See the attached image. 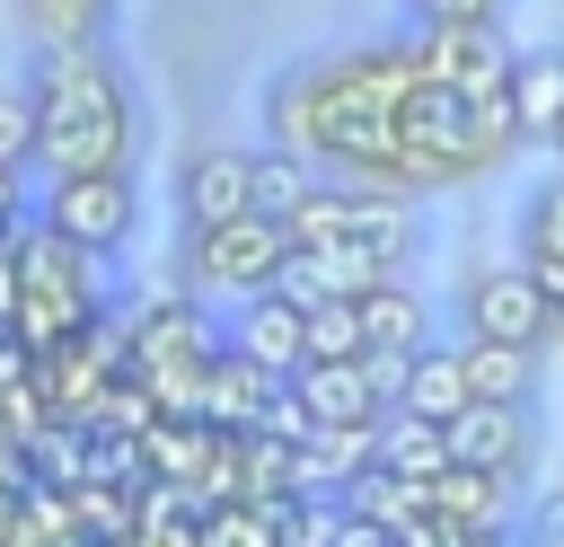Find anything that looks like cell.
<instances>
[{"label": "cell", "mask_w": 564, "mask_h": 547, "mask_svg": "<svg viewBox=\"0 0 564 547\" xmlns=\"http://www.w3.org/2000/svg\"><path fill=\"white\" fill-rule=\"evenodd\" d=\"M35 159L44 176L70 168H132L141 150V97L123 79V62L106 44H70V53H35Z\"/></svg>", "instance_id": "cell-1"}, {"label": "cell", "mask_w": 564, "mask_h": 547, "mask_svg": "<svg viewBox=\"0 0 564 547\" xmlns=\"http://www.w3.org/2000/svg\"><path fill=\"white\" fill-rule=\"evenodd\" d=\"M106 256H88L79 238H62L53 221H35V229H18V344L26 353H53V344H70V335H88V326H106V274H97Z\"/></svg>", "instance_id": "cell-2"}, {"label": "cell", "mask_w": 564, "mask_h": 547, "mask_svg": "<svg viewBox=\"0 0 564 547\" xmlns=\"http://www.w3.org/2000/svg\"><path fill=\"white\" fill-rule=\"evenodd\" d=\"M123 326V371L159 397V415H203V371L229 344V326L203 318V291H167L115 318Z\"/></svg>", "instance_id": "cell-3"}, {"label": "cell", "mask_w": 564, "mask_h": 547, "mask_svg": "<svg viewBox=\"0 0 564 547\" xmlns=\"http://www.w3.org/2000/svg\"><path fill=\"white\" fill-rule=\"evenodd\" d=\"M291 256H300V238H291V221L282 212H238V221H212V229H185V247H176V274H185V291H203V300H247V291H273L282 274H291Z\"/></svg>", "instance_id": "cell-4"}, {"label": "cell", "mask_w": 564, "mask_h": 547, "mask_svg": "<svg viewBox=\"0 0 564 547\" xmlns=\"http://www.w3.org/2000/svg\"><path fill=\"white\" fill-rule=\"evenodd\" d=\"M62 238H79L88 256H123L132 229H141V176L132 168H70V176H44V212Z\"/></svg>", "instance_id": "cell-5"}, {"label": "cell", "mask_w": 564, "mask_h": 547, "mask_svg": "<svg viewBox=\"0 0 564 547\" xmlns=\"http://www.w3.org/2000/svg\"><path fill=\"white\" fill-rule=\"evenodd\" d=\"M555 326V291L529 265H485L458 282V335H494V344H546Z\"/></svg>", "instance_id": "cell-6"}, {"label": "cell", "mask_w": 564, "mask_h": 547, "mask_svg": "<svg viewBox=\"0 0 564 547\" xmlns=\"http://www.w3.org/2000/svg\"><path fill=\"white\" fill-rule=\"evenodd\" d=\"M414 71L458 88V97H485V88H511L520 44L502 26H414Z\"/></svg>", "instance_id": "cell-7"}, {"label": "cell", "mask_w": 564, "mask_h": 547, "mask_svg": "<svg viewBox=\"0 0 564 547\" xmlns=\"http://www.w3.org/2000/svg\"><path fill=\"white\" fill-rule=\"evenodd\" d=\"M449 459L520 485L529 459H538V397H467V415L449 423Z\"/></svg>", "instance_id": "cell-8"}, {"label": "cell", "mask_w": 564, "mask_h": 547, "mask_svg": "<svg viewBox=\"0 0 564 547\" xmlns=\"http://www.w3.org/2000/svg\"><path fill=\"white\" fill-rule=\"evenodd\" d=\"M238 212H256V150H238V141L194 150L176 168V221L212 229V221H238Z\"/></svg>", "instance_id": "cell-9"}, {"label": "cell", "mask_w": 564, "mask_h": 547, "mask_svg": "<svg viewBox=\"0 0 564 547\" xmlns=\"http://www.w3.org/2000/svg\"><path fill=\"white\" fill-rule=\"evenodd\" d=\"M229 344L247 353V362H264L273 379H291L300 362H308V300L300 291H247L238 300V318H229Z\"/></svg>", "instance_id": "cell-10"}, {"label": "cell", "mask_w": 564, "mask_h": 547, "mask_svg": "<svg viewBox=\"0 0 564 547\" xmlns=\"http://www.w3.org/2000/svg\"><path fill=\"white\" fill-rule=\"evenodd\" d=\"M397 265L379 256V238H326V247H300L291 256V274H282V291H300V300H361V291H379Z\"/></svg>", "instance_id": "cell-11"}, {"label": "cell", "mask_w": 564, "mask_h": 547, "mask_svg": "<svg viewBox=\"0 0 564 547\" xmlns=\"http://www.w3.org/2000/svg\"><path fill=\"white\" fill-rule=\"evenodd\" d=\"M361 335H370V371L397 388V379H405V362L432 344V309H423L397 274H388L379 291H361Z\"/></svg>", "instance_id": "cell-12"}, {"label": "cell", "mask_w": 564, "mask_h": 547, "mask_svg": "<svg viewBox=\"0 0 564 547\" xmlns=\"http://www.w3.org/2000/svg\"><path fill=\"white\" fill-rule=\"evenodd\" d=\"M291 388L308 397V415H317V423H379V415L397 406V388L370 371V353H361V362H300V371H291Z\"/></svg>", "instance_id": "cell-13"}, {"label": "cell", "mask_w": 564, "mask_h": 547, "mask_svg": "<svg viewBox=\"0 0 564 547\" xmlns=\"http://www.w3.org/2000/svg\"><path fill=\"white\" fill-rule=\"evenodd\" d=\"M273 388H282V379H273L264 362H247L238 344H220L212 371H203V423H212V432H256L264 406H273Z\"/></svg>", "instance_id": "cell-14"}, {"label": "cell", "mask_w": 564, "mask_h": 547, "mask_svg": "<svg viewBox=\"0 0 564 547\" xmlns=\"http://www.w3.org/2000/svg\"><path fill=\"white\" fill-rule=\"evenodd\" d=\"M467 353L458 344H423L414 362H405V379H397V406L405 415H423V423H458L467 415Z\"/></svg>", "instance_id": "cell-15"}, {"label": "cell", "mask_w": 564, "mask_h": 547, "mask_svg": "<svg viewBox=\"0 0 564 547\" xmlns=\"http://www.w3.org/2000/svg\"><path fill=\"white\" fill-rule=\"evenodd\" d=\"M432 512H441L449 529H511V476L449 459V468L432 476Z\"/></svg>", "instance_id": "cell-16"}, {"label": "cell", "mask_w": 564, "mask_h": 547, "mask_svg": "<svg viewBox=\"0 0 564 547\" xmlns=\"http://www.w3.org/2000/svg\"><path fill=\"white\" fill-rule=\"evenodd\" d=\"M511 106H520L529 150H555V132H564V44L520 53V71H511Z\"/></svg>", "instance_id": "cell-17"}, {"label": "cell", "mask_w": 564, "mask_h": 547, "mask_svg": "<svg viewBox=\"0 0 564 547\" xmlns=\"http://www.w3.org/2000/svg\"><path fill=\"white\" fill-rule=\"evenodd\" d=\"M379 468H397V476L432 485V476L449 468V423H423V415L388 406V415H379Z\"/></svg>", "instance_id": "cell-18"}, {"label": "cell", "mask_w": 564, "mask_h": 547, "mask_svg": "<svg viewBox=\"0 0 564 547\" xmlns=\"http://www.w3.org/2000/svg\"><path fill=\"white\" fill-rule=\"evenodd\" d=\"M115 0H18V26L35 35V53H70V44H106Z\"/></svg>", "instance_id": "cell-19"}, {"label": "cell", "mask_w": 564, "mask_h": 547, "mask_svg": "<svg viewBox=\"0 0 564 547\" xmlns=\"http://www.w3.org/2000/svg\"><path fill=\"white\" fill-rule=\"evenodd\" d=\"M282 221H291L300 247H326V238H352V229H361V194H352V176H317Z\"/></svg>", "instance_id": "cell-20"}, {"label": "cell", "mask_w": 564, "mask_h": 547, "mask_svg": "<svg viewBox=\"0 0 564 547\" xmlns=\"http://www.w3.org/2000/svg\"><path fill=\"white\" fill-rule=\"evenodd\" d=\"M458 353H467V388H476V397H529V388H538V344L458 335Z\"/></svg>", "instance_id": "cell-21"}, {"label": "cell", "mask_w": 564, "mask_h": 547, "mask_svg": "<svg viewBox=\"0 0 564 547\" xmlns=\"http://www.w3.org/2000/svg\"><path fill=\"white\" fill-rule=\"evenodd\" d=\"M361 300H308V362H361Z\"/></svg>", "instance_id": "cell-22"}, {"label": "cell", "mask_w": 564, "mask_h": 547, "mask_svg": "<svg viewBox=\"0 0 564 547\" xmlns=\"http://www.w3.org/2000/svg\"><path fill=\"white\" fill-rule=\"evenodd\" d=\"M308 185H317V159H300V150H282V141L256 150V212H291Z\"/></svg>", "instance_id": "cell-23"}, {"label": "cell", "mask_w": 564, "mask_h": 547, "mask_svg": "<svg viewBox=\"0 0 564 547\" xmlns=\"http://www.w3.org/2000/svg\"><path fill=\"white\" fill-rule=\"evenodd\" d=\"M520 247H555L564 256V176H538L520 203Z\"/></svg>", "instance_id": "cell-24"}, {"label": "cell", "mask_w": 564, "mask_h": 547, "mask_svg": "<svg viewBox=\"0 0 564 547\" xmlns=\"http://www.w3.org/2000/svg\"><path fill=\"white\" fill-rule=\"evenodd\" d=\"M35 159V88H0V168Z\"/></svg>", "instance_id": "cell-25"}, {"label": "cell", "mask_w": 564, "mask_h": 547, "mask_svg": "<svg viewBox=\"0 0 564 547\" xmlns=\"http://www.w3.org/2000/svg\"><path fill=\"white\" fill-rule=\"evenodd\" d=\"M405 26H502V0H405Z\"/></svg>", "instance_id": "cell-26"}, {"label": "cell", "mask_w": 564, "mask_h": 547, "mask_svg": "<svg viewBox=\"0 0 564 547\" xmlns=\"http://www.w3.org/2000/svg\"><path fill=\"white\" fill-rule=\"evenodd\" d=\"M520 538H529V547H564V485H546V494L529 503V521H520Z\"/></svg>", "instance_id": "cell-27"}, {"label": "cell", "mask_w": 564, "mask_h": 547, "mask_svg": "<svg viewBox=\"0 0 564 547\" xmlns=\"http://www.w3.org/2000/svg\"><path fill=\"white\" fill-rule=\"evenodd\" d=\"M26 229V185H18V168H0V238H18Z\"/></svg>", "instance_id": "cell-28"}, {"label": "cell", "mask_w": 564, "mask_h": 547, "mask_svg": "<svg viewBox=\"0 0 564 547\" xmlns=\"http://www.w3.org/2000/svg\"><path fill=\"white\" fill-rule=\"evenodd\" d=\"M520 265H529V274H538V282L564 300V256H555V247H520Z\"/></svg>", "instance_id": "cell-29"}, {"label": "cell", "mask_w": 564, "mask_h": 547, "mask_svg": "<svg viewBox=\"0 0 564 547\" xmlns=\"http://www.w3.org/2000/svg\"><path fill=\"white\" fill-rule=\"evenodd\" d=\"M546 344H564V300H555V326H546Z\"/></svg>", "instance_id": "cell-30"}, {"label": "cell", "mask_w": 564, "mask_h": 547, "mask_svg": "<svg viewBox=\"0 0 564 547\" xmlns=\"http://www.w3.org/2000/svg\"><path fill=\"white\" fill-rule=\"evenodd\" d=\"M555 159H564V132H555Z\"/></svg>", "instance_id": "cell-31"}]
</instances>
